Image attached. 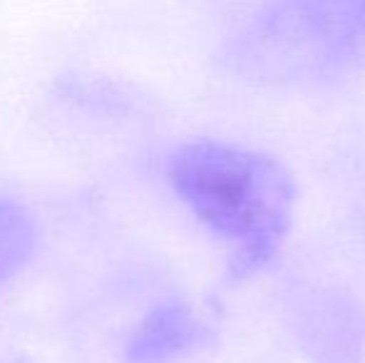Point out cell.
<instances>
[{"label":"cell","mask_w":365,"mask_h":363,"mask_svg":"<svg viewBox=\"0 0 365 363\" xmlns=\"http://www.w3.org/2000/svg\"><path fill=\"white\" fill-rule=\"evenodd\" d=\"M189 334V321L182 311H159L140 329L130 346V356L137 361L157 359L177 349Z\"/></svg>","instance_id":"cell-3"},{"label":"cell","mask_w":365,"mask_h":363,"mask_svg":"<svg viewBox=\"0 0 365 363\" xmlns=\"http://www.w3.org/2000/svg\"><path fill=\"white\" fill-rule=\"evenodd\" d=\"M35 247V227L30 217L18 207L0 197V281L15 274Z\"/></svg>","instance_id":"cell-2"},{"label":"cell","mask_w":365,"mask_h":363,"mask_svg":"<svg viewBox=\"0 0 365 363\" xmlns=\"http://www.w3.org/2000/svg\"><path fill=\"white\" fill-rule=\"evenodd\" d=\"M172 184L187 207L234 247L236 274L274 257L291 222V177L271 157L221 142H194L174 155Z\"/></svg>","instance_id":"cell-1"}]
</instances>
